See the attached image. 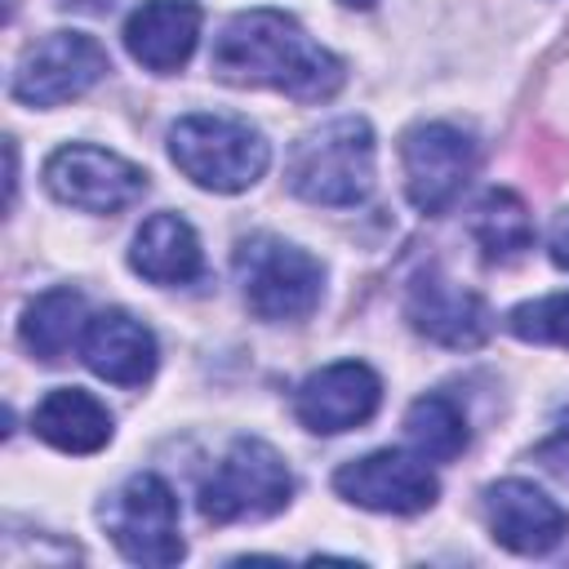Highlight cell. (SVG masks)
Returning <instances> with one entry per match:
<instances>
[{
    "instance_id": "6da1fadb",
    "label": "cell",
    "mask_w": 569,
    "mask_h": 569,
    "mask_svg": "<svg viewBox=\"0 0 569 569\" xmlns=\"http://www.w3.org/2000/svg\"><path fill=\"white\" fill-rule=\"evenodd\" d=\"M209 71L227 84L276 89L293 102H325L347 80L342 62L280 9L236 13L213 40Z\"/></svg>"
},
{
    "instance_id": "7a4b0ae2",
    "label": "cell",
    "mask_w": 569,
    "mask_h": 569,
    "mask_svg": "<svg viewBox=\"0 0 569 569\" xmlns=\"http://www.w3.org/2000/svg\"><path fill=\"white\" fill-rule=\"evenodd\" d=\"M289 191L307 204L351 209L373 191V129L360 116L329 120L293 142L289 151Z\"/></svg>"
},
{
    "instance_id": "3957f363",
    "label": "cell",
    "mask_w": 569,
    "mask_h": 569,
    "mask_svg": "<svg viewBox=\"0 0 569 569\" xmlns=\"http://www.w3.org/2000/svg\"><path fill=\"white\" fill-rule=\"evenodd\" d=\"M169 156L196 187L231 196V191H244L262 178L271 147L240 116L191 111L169 129Z\"/></svg>"
},
{
    "instance_id": "277c9868",
    "label": "cell",
    "mask_w": 569,
    "mask_h": 569,
    "mask_svg": "<svg viewBox=\"0 0 569 569\" xmlns=\"http://www.w3.org/2000/svg\"><path fill=\"white\" fill-rule=\"evenodd\" d=\"M236 280L244 289V302L258 320H307L316 307H320V293H325V271L320 262L280 240V236H244L236 244Z\"/></svg>"
},
{
    "instance_id": "5b68a950",
    "label": "cell",
    "mask_w": 569,
    "mask_h": 569,
    "mask_svg": "<svg viewBox=\"0 0 569 569\" xmlns=\"http://www.w3.org/2000/svg\"><path fill=\"white\" fill-rule=\"evenodd\" d=\"M293 493V476L284 467V458L258 440V436H240L222 462L213 467V476L200 489V516L209 525H236V520H267L276 511H284Z\"/></svg>"
},
{
    "instance_id": "8992f818",
    "label": "cell",
    "mask_w": 569,
    "mask_h": 569,
    "mask_svg": "<svg viewBox=\"0 0 569 569\" xmlns=\"http://www.w3.org/2000/svg\"><path fill=\"white\" fill-rule=\"evenodd\" d=\"M102 525L124 560L133 565H178L182 560V533H178V498L156 471L129 476L102 507Z\"/></svg>"
},
{
    "instance_id": "52a82bcc",
    "label": "cell",
    "mask_w": 569,
    "mask_h": 569,
    "mask_svg": "<svg viewBox=\"0 0 569 569\" xmlns=\"http://www.w3.org/2000/svg\"><path fill=\"white\" fill-rule=\"evenodd\" d=\"M476 138L449 120H422L400 138L405 191L418 213H445L476 173Z\"/></svg>"
},
{
    "instance_id": "ba28073f",
    "label": "cell",
    "mask_w": 569,
    "mask_h": 569,
    "mask_svg": "<svg viewBox=\"0 0 569 569\" xmlns=\"http://www.w3.org/2000/svg\"><path fill=\"white\" fill-rule=\"evenodd\" d=\"M111 71L107 49L84 31H49L36 40L18 71H13V98L27 107H62L80 93H89Z\"/></svg>"
},
{
    "instance_id": "9c48e42d",
    "label": "cell",
    "mask_w": 569,
    "mask_h": 569,
    "mask_svg": "<svg viewBox=\"0 0 569 569\" xmlns=\"http://www.w3.org/2000/svg\"><path fill=\"white\" fill-rule=\"evenodd\" d=\"M44 187L53 191V200H62L71 209L120 213L147 191V173L107 147L71 142L44 160Z\"/></svg>"
},
{
    "instance_id": "30bf717a",
    "label": "cell",
    "mask_w": 569,
    "mask_h": 569,
    "mask_svg": "<svg viewBox=\"0 0 569 569\" xmlns=\"http://www.w3.org/2000/svg\"><path fill=\"white\" fill-rule=\"evenodd\" d=\"M333 489L347 502H356L365 511H387V516L427 511L440 493L422 453H400V449H378V453L342 462L333 471Z\"/></svg>"
},
{
    "instance_id": "8fae6325",
    "label": "cell",
    "mask_w": 569,
    "mask_h": 569,
    "mask_svg": "<svg viewBox=\"0 0 569 569\" xmlns=\"http://www.w3.org/2000/svg\"><path fill=\"white\" fill-rule=\"evenodd\" d=\"M405 320L436 347L449 351H476L493 333V311L476 289H462L458 280L440 271H422L409 284L405 298Z\"/></svg>"
},
{
    "instance_id": "7c38bea8",
    "label": "cell",
    "mask_w": 569,
    "mask_h": 569,
    "mask_svg": "<svg viewBox=\"0 0 569 569\" xmlns=\"http://www.w3.org/2000/svg\"><path fill=\"white\" fill-rule=\"evenodd\" d=\"M378 400H382L378 373L365 360H338V365H325L298 382L293 413L307 431L338 436V431L369 422L378 413Z\"/></svg>"
},
{
    "instance_id": "4fadbf2b",
    "label": "cell",
    "mask_w": 569,
    "mask_h": 569,
    "mask_svg": "<svg viewBox=\"0 0 569 569\" xmlns=\"http://www.w3.org/2000/svg\"><path fill=\"white\" fill-rule=\"evenodd\" d=\"M485 520L493 542L516 556H547L569 533V511L529 480H498L485 489Z\"/></svg>"
},
{
    "instance_id": "5bb4252c",
    "label": "cell",
    "mask_w": 569,
    "mask_h": 569,
    "mask_svg": "<svg viewBox=\"0 0 569 569\" xmlns=\"http://www.w3.org/2000/svg\"><path fill=\"white\" fill-rule=\"evenodd\" d=\"M80 360L116 387H142L156 373V338L142 320L111 307V311L89 316L84 338H80Z\"/></svg>"
},
{
    "instance_id": "9a60e30c",
    "label": "cell",
    "mask_w": 569,
    "mask_h": 569,
    "mask_svg": "<svg viewBox=\"0 0 569 569\" xmlns=\"http://www.w3.org/2000/svg\"><path fill=\"white\" fill-rule=\"evenodd\" d=\"M200 40L196 0H147L124 22V49L147 71H178Z\"/></svg>"
},
{
    "instance_id": "2e32d148",
    "label": "cell",
    "mask_w": 569,
    "mask_h": 569,
    "mask_svg": "<svg viewBox=\"0 0 569 569\" xmlns=\"http://www.w3.org/2000/svg\"><path fill=\"white\" fill-rule=\"evenodd\" d=\"M129 267L151 280V284H191L204 271V253H200V236L191 231V222L182 213H151L129 249Z\"/></svg>"
},
{
    "instance_id": "e0dca14e",
    "label": "cell",
    "mask_w": 569,
    "mask_h": 569,
    "mask_svg": "<svg viewBox=\"0 0 569 569\" xmlns=\"http://www.w3.org/2000/svg\"><path fill=\"white\" fill-rule=\"evenodd\" d=\"M31 431L58 453H98L111 440V413L98 396L80 387H58L36 405Z\"/></svg>"
},
{
    "instance_id": "ac0fdd59",
    "label": "cell",
    "mask_w": 569,
    "mask_h": 569,
    "mask_svg": "<svg viewBox=\"0 0 569 569\" xmlns=\"http://www.w3.org/2000/svg\"><path fill=\"white\" fill-rule=\"evenodd\" d=\"M84 325H89V307H84V298L76 289H44L40 298L27 302L18 338L36 360L58 365L71 347H80Z\"/></svg>"
},
{
    "instance_id": "d6986e66",
    "label": "cell",
    "mask_w": 569,
    "mask_h": 569,
    "mask_svg": "<svg viewBox=\"0 0 569 569\" xmlns=\"http://www.w3.org/2000/svg\"><path fill=\"white\" fill-rule=\"evenodd\" d=\"M471 236L476 244L485 249L489 262L507 267L516 258H525L533 249V218H529V204L507 191V187H493L480 196V204L471 209Z\"/></svg>"
},
{
    "instance_id": "ffe728a7",
    "label": "cell",
    "mask_w": 569,
    "mask_h": 569,
    "mask_svg": "<svg viewBox=\"0 0 569 569\" xmlns=\"http://www.w3.org/2000/svg\"><path fill=\"white\" fill-rule=\"evenodd\" d=\"M405 436H409L413 453H422L431 462H453L467 449V418H462V409L449 396L427 391V396H418L409 405Z\"/></svg>"
},
{
    "instance_id": "44dd1931",
    "label": "cell",
    "mask_w": 569,
    "mask_h": 569,
    "mask_svg": "<svg viewBox=\"0 0 569 569\" xmlns=\"http://www.w3.org/2000/svg\"><path fill=\"white\" fill-rule=\"evenodd\" d=\"M507 329L525 342H551V347H569V293H547L533 302H520L507 316Z\"/></svg>"
},
{
    "instance_id": "7402d4cb",
    "label": "cell",
    "mask_w": 569,
    "mask_h": 569,
    "mask_svg": "<svg viewBox=\"0 0 569 569\" xmlns=\"http://www.w3.org/2000/svg\"><path fill=\"white\" fill-rule=\"evenodd\" d=\"M538 462H542L551 476L569 480V431H556L547 445H538Z\"/></svg>"
},
{
    "instance_id": "603a6c76",
    "label": "cell",
    "mask_w": 569,
    "mask_h": 569,
    "mask_svg": "<svg viewBox=\"0 0 569 569\" xmlns=\"http://www.w3.org/2000/svg\"><path fill=\"white\" fill-rule=\"evenodd\" d=\"M547 253L556 267H569V209L551 222V236H547Z\"/></svg>"
},
{
    "instance_id": "cb8c5ba5",
    "label": "cell",
    "mask_w": 569,
    "mask_h": 569,
    "mask_svg": "<svg viewBox=\"0 0 569 569\" xmlns=\"http://www.w3.org/2000/svg\"><path fill=\"white\" fill-rule=\"evenodd\" d=\"M58 4H67V9H84V13H107L116 0H58Z\"/></svg>"
},
{
    "instance_id": "d4e9b609",
    "label": "cell",
    "mask_w": 569,
    "mask_h": 569,
    "mask_svg": "<svg viewBox=\"0 0 569 569\" xmlns=\"http://www.w3.org/2000/svg\"><path fill=\"white\" fill-rule=\"evenodd\" d=\"M342 4H351V9H373V0H342Z\"/></svg>"
}]
</instances>
